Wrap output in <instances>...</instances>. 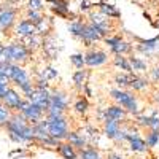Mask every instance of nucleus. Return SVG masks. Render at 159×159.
Wrapping results in <instances>:
<instances>
[{
    "instance_id": "1",
    "label": "nucleus",
    "mask_w": 159,
    "mask_h": 159,
    "mask_svg": "<svg viewBox=\"0 0 159 159\" xmlns=\"http://www.w3.org/2000/svg\"><path fill=\"white\" fill-rule=\"evenodd\" d=\"M8 135L13 142L16 143H24V142H30L34 140L32 134V126L25 121L21 115H11L10 121L5 126Z\"/></svg>"
},
{
    "instance_id": "2",
    "label": "nucleus",
    "mask_w": 159,
    "mask_h": 159,
    "mask_svg": "<svg viewBox=\"0 0 159 159\" xmlns=\"http://www.w3.org/2000/svg\"><path fill=\"white\" fill-rule=\"evenodd\" d=\"M46 130L48 135L51 139H54L57 142L65 140L69 135V123L64 116H54L46 119Z\"/></svg>"
},
{
    "instance_id": "3",
    "label": "nucleus",
    "mask_w": 159,
    "mask_h": 159,
    "mask_svg": "<svg viewBox=\"0 0 159 159\" xmlns=\"http://www.w3.org/2000/svg\"><path fill=\"white\" fill-rule=\"evenodd\" d=\"M29 56H30V49L24 43H11V45L5 46L2 61L10 62V64H16V62L27 61Z\"/></svg>"
},
{
    "instance_id": "4",
    "label": "nucleus",
    "mask_w": 159,
    "mask_h": 159,
    "mask_svg": "<svg viewBox=\"0 0 159 159\" xmlns=\"http://www.w3.org/2000/svg\"><path fill=\"white\" fill-rule=\"evenodd\" d=\"M111 97L118 102V105L121 107L126 113H137L139 107H137V100L134 97V94H130L127 91L123 89H113L111 91Z\"/></svg>"
},
{
    "instance_id": "5",
    "label": "nucleus",
    "mask_w": 159,
    "mask_h": 159,
    "mask_svg": "<svg viewBox=\"0 0 159 159\" xmlns=\"http://www.w3.org/2000/svg\"><path fill=\"white\" fill-rule=\"evenodd\" d=\"M2 103L5 105L10 111L15 110V111H19L21 113L25 108V105L29 103V100L27 99H22L13 88H8L7 92H5V96H3V99H2Z\"/></svg>"
},
{
    "instance_id": "6",
    "label": "nucleus",
    "mask_w": 159,
    "mask_h": 159,
    "mask_svg": "<svg viewBox=\"0 0 159 159\" xmlns=\"http://www.w3.org/2000/svg\"><path fill=\"white\" fill-rule=\"evenodd\" d=\"M49 92H48V89H37V88H34L32 89V92L25 97L30 103H34V105H37V107H40L42 110H45V113H46V110H48V105H49Z\"/></svg>"
},
{
    "instance_id": "7",
    "label": "nucleus",
    "mask_w": 159,
    "mask_h": 159,
    "mask_svg": "<svg viewBox=\"0 0 159 159\" xmlns=\"http://www.w3.org/2000/svg\"><path fill=\"white\" fill-rule=\"evenodd\" d=\"M16 22V10L10 5L0 7V30H10Z\"/></svg>"
},
{
    "instance_id": "8",
    "label": "nucleus",
    "mask_w": 159,
    "mask_h": 159,
    "mask_svg": "<svg viewBox=\"0 0 159 159\" xmlns=\"http://www.w3.org/2000/svg\"><path fill=\"white\" fill-rule=\"evenodd\" d=\"M83 57H84V65H89V67H99V65H102L108 61L107 52L102 49H97V48L88 49V52Z\"/></svg>"
},
{
    "instance_id": "9",
    "label": "nucleus",
    "mask_w": 159,
    "mask_h": 159,
    "mask_svg": "<svg viewBox=\"0 0 159 159\" xmlns=\"http://www.w3.org/2000/svg\"><path fill=\"white\" fill-rule=\"evenodd\" d=\"M19 115H21L30 126H34V124H37L38 121H42V119H43L45 110H42L40 107H37V105H34V103L29 102L27 105H25V108H24Z\"/></svg>"
},
{
    "instance_id": "10",
    "label": "nucleus",
    "mask_w": 159,
    "mask_h": 159,
    "mask_svg": "<svg viewBox=\"0 0 159 159\" xmlns=\"http://www.w3.org/2000/svg\"><path fill=\"white\" fill-rule=\"evenodd\" d=\"M105 43L110 46V49L115 52L116 56H124L126 52H129L132 49V46L129 43H126L124 40H121V37H110L105 38Z\"/></svg>"
},
{
    "instance_id": "11",
    "label": "nucleus",
    "mask_w": 159,
    "mask_h": 159,
    "mask_svg": "<svg viewBox=\"0 0 159 159\" xmlns=\"http://www.w3.org/2000/svg\"><path fill=\"white\" fill-rule=\"evenodd\" d=\"M16 34H18L19 37H22V38H27V37L37 35V30H35V25H34L30 21L22 19V21H19L18 25H16Z\"/></svg>"
},
{
    "instance_id": "12",
    "label": "nucleus",
    "mask_w": 159,
    "mask_h": 159,
    "mask_svg": "<svg viewBox=\"0 0 159 159\" xmlns=\"http://www.w3.org/2000/svg\"><path fill=\"white\" fill-rule=\"evenodd\" d=\"M102 37L99 35V32H97V29L92 25L91 22L89 24H84V32H83V37H81V40L89 46V45H92L94 42H99Z\"/></svg>"
},
{
    "instance_id": "13",
    "label": "nucleus",
    "mask_w": 159,
    "mask_h": 159,
    "mask_svg": "<svg viewBox=\"0 0 159 159\" xmlns=\"http://www.w3.org/2000/svg\"><path fill=\"white\" fill-rule=\"evenodd\" d=\"M103 132L108 139H118L119 137V123L113 121V119H105V124H103Z\"/></svg>"
},
{
    "instance_id": "14",
    "label": "nucleus",
    "mask_w": 159,
    "mask_h": 159,
    "mask_svg": "<svg viewBox=\"0 0 159 159\" xmlns=\"http://www.w3.org/2000/svg\"><path fill=\"white\" fill-rule=\"evenodd\" d=\"M105 119H113V121H121V119L126 118V111L119 107V105H113V107H108L107 110H105Z\"/></svg>"
},
{
    "instance_id": "15",
    "label": "nucleus",
    "mask_w": 159,
    "mask_h": 159,
    "mask_svg": "<svg viewBox=\"0 0 159 159\" xmlns=\"http://www.w3.org/2000/svg\"><path fill=\"white\" fill-rule=\"evenodd\" d=\"M126 140H129V143H130V148L134 150V151H139V153H142V151H147V143H145V140L142 139V137H139V135H132V134H126Z\"/></svg>"
},
{
    "instance_id": "16",
    "label": "nucleus",
    "mask_w": 159,
    "mask_h": 159,
    "mask_svg": "<svg viewBox=\"0 0 159 159\" xmlns=\"http://www.w3.org/2000/svg\"><path fill=\"white\" fill-rule=\"evenodd\" d=\"M67 143L69 145H72L73 148H80V150H83L84 147H86V140L80 135V134H76V132H69V135H67Z\"/></svg>"
},
{
    "instance_id": "17",
    "label": "nucleus",
    "mask_w": 159,
    "mask_h": 159,
    "mask_svg": "<svg viewBox=\"0 0 159 159\" xmlns=\"http://www.w3.org/2000/svg\"><path fill=\"white\" fill-rule=\"evenodd\" d=\"M59 153L65 159H78V153L69 143H59Z\"/></svg>"
},
{
    "instance_id": "18",
    "label": "nucleus",
    "mask_w": 159,
    "mask_h": 159,
    "mask_svg": "<svg viewBox=\"0 0 159 159\" xmlns=\"http://www.w3.org/2000/svg\"><path fill=\"white\" fill-rule=\"evenodd\" d=\"M100 15H103L105 18H119L121 13L116 10V7L103 2V3H100Z\"/></svg>"
},
{
    "instance_id": "19",
    "label": "nucleus",
    "mask_w": 159,
    "mask_h": 159,
    "mask_svg": "<svg viewBox=\"0 0 159 159\" xmlns=\"http://www.w3.org/2000/svg\"><path fill=\"white\" fill-rule=\"evenodd\" d=\"M69 30L72 32L73 37L81 38V37H83V32H84V22H81V21H73V22L69 25Z\"/></svg>"
},
{
    "instance_id": "20",
    "label": "nucleus",
    "mask_w": 159,
    "mask_h": 159,
    "mask_svg": "<svg viewBox=\"0 0 159 159\" xmlns=\"http://www.w3.org/2000/svg\"><path fill=\"white\" fill-rule=\"evenodd\" d=\"M115 65L118 69H121V70H124L126 73H130L132 72V69H130V64H129V59L127 57H124V56H115Z\"/></svg>"
},
{
    "instance_id": "21",
    "label": "nucleus",
    "mask_w": 159,
    "mask_h": 159,
    "mask_svg": "<svg viewBox=\"0 0 159 159\" xmlns=\"http://www.w3.org/2000/svg\"><path fill=\"white\" fill-rule=\"evenodd\" d=\"M78 159H100V154L96 148H83L78 154Z\"/></svg>"
},
{
    "instance_id": "22",
    "label": "nucleus",
    "mask_w": 159,
    "mask_h": 159,
    "mask_svg": "<svg viewBox=\"0 0 159 159\" xmlns=\"http://www.w3.org/2000/svg\"><path fill=\"white\" fill-rule=\"evenodd\" d=\"M157 43H159V37H156V38H153V40H148V42H142L140 45H139V49L142 51V52H151L156 46H157Z\"/></svg>"
},
{
    "instance_id": "23",
    "label": "nucleus",
    "mask_w": 159,
    "mask_h": 159,
    "mask_svg": "<svg viewBox=\"0 0 159 159\" xmlns=\"http://www.w3.org/2000/svg\"><path fill=\"white\" fill-rule=\"evenodd\" d=\"M129 59V64H130V69H134V70H137V72H145L147 70V62L145 61H142L140 57H127Z\"/></svg>"
},
{
    "instance_id": "24",
    "label": "nucleus",
    "mask_w": 159,
    "mask_h": 159,
    "mask_svg": "<svg viewBox=\"0 0 159 159\" xmlns=\"http://www.w3.org/2000/svg\"><path fill=\"white\" fill-rule=\"evenodd\" d=\"M10 118H11V111L0 102V127H5L7 123L10 121Z\"/></svg>"
},
{
    "instance_id": "25",
    "label": "nucleus",
    "mask_w": 159,
    "mask_h": 159,
    "mask_svg": "<svg viewBox=\"0 0 159 159\" xmlns=\"http://www.w3.org/2000/svg\"><path fill=\"white\" fill-rule=\"evenodd\" d=\"M86 78H88V70H83V69H80L73 73V83L76 86H83L86 83Z\"/></svg>"
},
{
    "instance_id": "26",
    "label": "nucleus",
    "mask_w": 159,
    "mask_h": 159,
    "mask_svg": "<svg viewBox=\"0 0 159 159\" xmlns=\"http://www.w3.org/2000/svg\"><path fill=\"white\" fill-rule=\"evenodd\" d=\"M130 80H132V75L130 73H121V75H118L115 78V81L121 88H124V86H130Z\"/></svg>"
},
{
    "instance_id": "27",
    "label": "nucleus",
    "mask_w": 159,
    "mask_h": 159,
    "mask_svg": "<svg viewBox=\"0 0 159 159\" xmlns=\"http://www.w3.org/2000/svg\"><path fill=\"white\" fill-rule=\"evenodd\" d=\"M147 80H143V78H139V76H132L130 80V86L134 88V89H143V88H147Z\"/></svg>"
},
{
    "instance_id": "28",
    "label": "nucleus",
    "mask_w": 159,
    "mask_h": 159,
    "mask_svg": "<svg viewBox=\"0 0 159 159\" xmlns=\"http://www.w3.org/2000/svg\"><path fill=\"white\" fill-rule=\"evenodd\" d=\"M159 142V132H156V130H151L150 134L147 135V147H156V143Z\"/></svg>"
},
{
    "instance_id": "29",
    "label": "nucleus",
    "mask_w": 159,
    "mask_h": 159,
    "mask_svg": "<svg viewBox=\"0 0 159 159\" xmlns=\"http://www.w3.org/2000/svg\"><path fill=\"white\" fill-rule=\"evenodd\" d=\"M43 16H42V11H34V10H29L27 11V21H30L34 25L37 24V22H40V19H42Z\"/></svg>"
},
{
    "instance_id": "30",
    "label": "nucleus",
    "mask_w": 159,
    "mask_h": 159,
    "mask_svg": "<svg viewBox=\"0 0 159 159\" xmlns=\"http://www.w3.org/2000/svg\"><path fill=\"white\" fill-rule=\"evenodd\" d=\"M75 110L78 111V113H86L88 111V100L86 99H78L76 102H75Z\"/></svg>"
},
{
    "instance_id": "31",
    "label": "nucleus",
    "mask_w": 159,
    "mask_h": 159,
    "mask_svg": "<svg viewBox=\"0 0 159 159\" xmlns=\"http://www.w3.org/2000/svg\"><path fill=\"white\" fill-rule=\"evenodd\" d=\"M70 62L80 70V69H83V65H84V57H83V54H73L70 57Z\"/></svg>"
},
{
    "instance_id": "32",
    "label": "nucleus",
    "mask_w": 159,
    "mask_h": 159,
    "mask_svg": "<svg viewBox=\"0 0 159 159\" xmlns=\"http://www.w3.org/2000/svg\"><path fill=\"white\" fill-rule=\"evenodd\" d=\"M27 7H29V10H34V11H42L43 0H27Z\"/></svg>"
},
{
    "instance_id": "33",
    "label": "nucleus",
    "mask_w": 159,
    "mask_h": 159,
    "mask_svg": "<svg viewBox=\"0 0 159 159\" xmlns=\"http://www.w3.org/2000/svg\"><path fill=\"white\" fill-rule=\"evenodd\" d=\"M10 86H8V83H5V81H0V102H2V99H3V96H5V92H7V89H8Z\"/></svg>"
},
{
    "instance_id": "34",
    "label": "nucleus",
    "mask_w": 159,
    "mask_h": 159,
    "mask_svg": "<svg viewBox=\"0 0 159 159\" xmlns=\"http://www.w3.org/2000/svg\"><path fill=\"white\" fill-rule=\"evenodd\" d=\"M43 76H45V80H48V78H56V76H57V72H56L54 69L49 67V69H46V72H45Z\"/></svg>"
},
{
    "instance_id": "35",
    "label": "nucleus",
    "mask_w": 159,
    "mask_h": 159,
    "mask_svg": "<svg viewBox=\"0 0 159 159\" xmlns=\"http://www.w3.org/2000/svg\"><path fill=\"white\" fill-rule=\"evenodd\" d=\"M151 78L154 81H159V67H156L154 70H151Z\"/></svg>"
},
{
    "instance_id": "36",
    "label": "nucleus",
    "mask_w": 159,
    "mask_h": 159,
    "mask_svg": "<svg viewBox=\"0 0 159 159\" xmlns=\"http://www.w3.org/2000/svg\"><path fill=\"white\" fill-rule=\"evenodd\" d=\"M107 159H124L121 154H116V153H111V154H108V157Z\"/></svg>"
},
{
    "instance_id": "37",
    "label": "nucleus",
    "mask_w": 159,
    "mask_h": 159,
    "mask_svg": "<svg viewBox=\"0 0 159 159\" xmlns=\"http://www.w3.org/2000/svg\"><path fill=\"white\" fill-rule=\"evenodd\" d=\"M3 49H5V46L0 43V61H2V56H3Z\"/></svg>"
},
{
    "instance_id": "38",
    "label": "nucleus",
    "mask_w": 159,
    "mask_h": 159,
    "mask_svg": "<svg viewBox=\"0 0 159 159\" xmlns=\"http://www.w3.org/2000/svg\"><path fill=\"white\" fill-rule=\"evenodd\" d=\"M157 102H159V94H157Z\"/></svg>"
}]
</instances>
